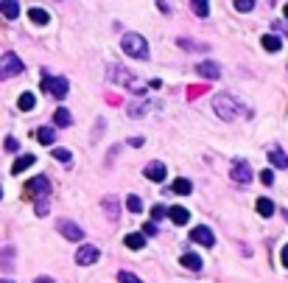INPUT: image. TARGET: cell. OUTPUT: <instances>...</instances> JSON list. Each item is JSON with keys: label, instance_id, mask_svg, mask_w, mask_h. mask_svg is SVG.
I'll return each instance as SVG.
<instances>
[{"label": "cell", "instance_id": "obj_1", "mask_svg": "<svg viewBox=\"0 0 288 283\" xmlns=\"http://www.w3.org/2000/svg\"><path fill=\"white\" fill-rule=\"evenodd\" d=\"M106 78H109L112 84L132 87L134 92H143V90H146V84H143V82H134V76L126 70V68H120V64H109V68H106Z\"/></svg>", "mask_w": 288, "mask_h": 283}, {"label": "cell", "instance_id": "obj_2", "mask_svg": "<svg viewBox=\"0 0 288 283\" xmlns=\"http://www.w3.org/2000/svg\"><path fill=\"white\" fill-rule=\"evenodd\" d=\"M213 110H216L218 118H224V120H235V118H238V112H241L238 101L232 98V96H227V92L216 96V101H213Z\"/></svg>", "mask_w": 288, "mask_h": 283}, {"label": "cell", "instance_id": "obj_3", "mask_svg": "<svg viewBox=\"0 0 288 283\" xmlns=\"http://www.w3.org/2000/svg\"><path fill=\"white\" fill-rule=\"evenodd\" d=\"M120 48L126 50L129 56H134V59H146L148 56V42L143 40L140 34H126L123 40H120Z\"/></svg>", "mask_w": 288, "mask_h": 283}, {"label": "cell", "instance_id": "obj_4", "mask_svg": "<svg viewBox=\"0 0 288 283\" xmlns=\"http://www.w3.org/2000/svg\"><path fill=\"white\" fill-rule=\"evenodd\" d=\"M25 194H28L31 199H36V205H42V202H48V196H50V182H48V177H34V180H28L25 182Z\"/></svg>", "mask_w": 288, "mask_h": 283}, {"label": "cell", "instance_id": "obj_5", "mask_svg": "<svg viewBox=\"0 0 288 283\" xmlns=\"http://www.w3.org/2000/svg\"><path fill=\"white\" fill-rule=\"evenodd\" d=\"M42 90L62 101L64 96H67V90H70V84H67V78H62V76H48V78H42Z\"/></svg>", "mask_w": 288, "mask_h": 283}, {"label": "cell", "instance_id": "obj_6", "mask_svg": "<svg viewBox=\"0 0 288 283\" xmlns=\"http://www.w3.org/2000/svg\"><path fill=\"white\" fill-rule=\"evenodd\" d=\"M22 73V59L17 54H3L0 56V78H11Z\"/></svg>", "mask_w": 288, "mask_h": 283}, {"label": "cell", "instance_id": "obj_7", "mask_svg": "<svg viewBox=\"0 0 288 283\" xmlns=\"http://www.w3.org/2000/svg\"><path fill=\"white\" fill-rule=\"evenodd\" d=\"M98 247H92V244H84V247L76 252V264L78 266H90V264H95L98 261Z\"/></svg>", "mask_w": 288, "mask_h": 283}, {"label": "cell", "instance_id": "obj_8", "mask_svg": "<svg viewBox=\"0 0 288 283\" xmlns=\"http://www.w3.org/2000/svg\"><path fill=\"white\" fill-rule=\"evenodd\" d=\"M56 230H59V233H62L67 241H81V238H84V230H81L78 224H73V222H64V219H62V222L56 224Z\"/></svg>", "mask_w": 288, "mask_h": 283}, {"label": "cell", "instance_id": "obj_9", "mask_svg": "<svg viewBox=\"0 0 288 283\" xmlns=\"http://www.w3.org/2000/svg\"><path fill=\"white\" fill-rule=\"evenodd\" d=\"M190 238H193V241H199L202 247H213V244H216V236H213V230H210V227H204V224L193 227Z\"/></svg>", "mask_w": 288, "mask_h": 283}, {"label": "cell", "instance_id": "obj_10", "mask_svg": "<svg viewBox=\"0 0 288 283\" xmlns=\"http://www.w3.org/2000/svg\"><path fill=\"white\" fill-rule=\"evenodd\" d=\"M232 180L241 185H246L249 180H252V171H249V163H244V160H235L232 163Z\"/></svg>", "mask_w": 288, "mask_h": 283}, {"label": "cell", "instance_id": "obj_11", "mask_svg": "<svg viewBox=\"0 0 288 283\" xmlns=\"http://www.w3.org/2000/svg\"><path fill=\"white\" fill-rule=\"evenodd\" d=\"M196 73L202 78H218V76H221V68H218L216 62H210V59H204V62L196 64Z\"/></svg>", "mask_w": 288, "mask_h": 283}, {"label": "cell", "instance_id": "obj_12", "mask_svg": "<svg viewBox=\"0 0 288 283\" xmlns=\"http://www.w3.org/2000/svg\"><path fill=\"white\" fill-rule=\"evenodd\" d=\"M143 174H146V177L151 180V182H162V180H165V174H168V171H165V166H162V163H148V166H146V171H143Z\"/></svg>", "mask_w": 288, "mask_h": 283}, {"label": "cell", "instance_id": "obj_13", "mask_svg": "<svg viewBox=\"0 0 288 283\" xmlns=\"http://www.w3.org/2000/svg\"><path fill=\"white\" fill-rule=\"evenodd\" d=\"M34 163H36V157H34V154H20V157L14 160V166H11V174H22V171L31 168Z\"/></svg>", "mask_w": 288, "mask_h": 283}, {"label": "cell", "instance_id": "obj_14", "mask_svg": "<svg viewBox=\"0 0 288 283\" xmlns=\"http://www.w3.org/2000/svg\"><path fill=\"white\" fill-rule=\"evenodd\" d=\"M0 14L8 17V20H14V17L20 14V3H14V0H3V3H0Z\"/></svg>", "mask_w": 288, "mask_h": 283}, {"label": "cell", "instance_id": "obj_15", "mask_svg": "<svg viewBox=\"0 0 288 283\" xmlns=\"http://www.w3.org/2000/svg\"><path fill=\"white\" fill-rule=\"evenodd\" d=\"M36 140L42 143V146H53V140H56V132L50 126H39L36 129Z\"/></svg>", "mask_w": 288, "mask_h": 283}, {"label": "cell", "instance_id": "obj_16", "mask_svg": "<svg viewBox=\"0 0 288 283\" xmlns=\"http://www.w3.org/2000/svg\"><path fill=\"white\" fill-rule=\"evenodd\" d=\"M263 48H266L269 54H277V50L283 48V40L277 34H263Z\"/></svg>", "mask_w": 288, "mask_h": 283}, {"label": "cell", "instance_id": "obj_17", "mask_svg": "<svg viewBox=\"0 0 288 283\" xmlns=\"http://www.w3.org/2000/svg\"><path fill=\"white\" fill-rule=\"evenodd\" d=\"M269 163L277 166V168H288V154H286V152H280V149H272V152H269Z\"/></svg>", "mask_w": 288, "mask_h": 283}, {"label": "cell", "instance_id": "obj_18", "mask_svg": "<svg viewBox=\"0 0 288 283\" xmlns=\"http://www.w3.org/2000/svg\"><path fill=\"white\" fill-rule=\"evenodd\" d=\"M123 244H126L129 250H143L146 247V236L143 233H129L126 238H123Z\"/></svg>", "mask_w": 288, "mask_h": 283}, {"label": "cell", "instance_id": "obj_19", "mask_svg": "<svg viewBox=\"0 0 288 283\" xmlns=\"http://www.w3.org/2000/svg\"><path fill=\"white\" fill-rule=\"evenodd\" d=\"M255 208H258V213L263 216V219L274 216V202H272V199H266V196H260V199H258V205H255Z\"/></svg>", "mask_w": 288, "mask_h": 283}, {"label": "cell", "instance_id": "obj_20", "mask_svg": "<svg viewBox=\"0 0 288 283\" xmlns=\"http://www.w3.org/2000/svg\"><path fill=\"white\" fill-rule=\"evenodd\" d=\"M179 264H182L185 269H202V258H199V255H193V252H185L182 258H179Z\"/></svg>", "mask_w": 288, "mask_h": 283}, {"label": "cell", "instance_id": "obj_21", "mask_svg": "<svg viewBox=\"0 0 288 283\" xmlns=\"http://www.w3.org/2000/svg\"><path fill=\"white\" fill-rule=\"evenodd\" d=\"M190 191H193L190 180H174V185H171V194H179V196H188Z\"/></svg>", "mask_w": 288, "mask_h": 283}, {"label": "cell", "instance_id": "obj_22", "mask_svg": "<svg viewBox=\"0 0 288 283\" xmlns=\"http://www.w3.org/2000/svg\"><path fill=\"white\" fill-rule=\"evenodd\" d=\"M168 216H171V222H174V224H188V219H190V213L185 210V208H171Z\"/></svg>", "mask_w": 288, "mask_h": 283}, {"label": "cell", "instance_id": "obj_23", "mask_svg": "<svg viewBox=\"0 0 288 283\" xmlns=\"http://www.w3.org/2000/svg\"><path fill=\"white\" fill-rule=\"evenodd\" d=\"M53 120H56V126H70L73 124V115L64 110V106H59L56 112H53Z\"/></svg>", "mask_w": 288, "mask_h": 283}, {"label": "cell", "instance_id": "obj_24", "mask_svg": "<svg viewBox=\"0 0 288 283\" xmlns=\"http://www.w3.org/2000/svg\"><path fill=\"white\" fill-rule=\"evenodd\" d=\"M36 98H34V92H22L20 98H17V106H20L22 112H28V110H34Z\"/></svg>", "mask_w": 288, "mask_h": 283}, {"label": "cell", "instance_id": "obj_25", "mask_svg": "<svg viewBox=\"0 0 288 283\" xmlns=\"http://www.w3.org/2000/svg\"><path fill=\"white\" fill-rule=\"evenodd\" d=\"M28 17L36 22V26H45V22L50 20V17H48V12H45V8H39V6H36V8H31V12H28Z\"/></svg>", "mask_w": 288, "mask_h": 283}, {"label": "cell", "instance_id": "obj_26", "mask_svg": "<svg viewBox=\"0 0 288 283\" xmlns=\"http://www.w3.org/2000/svg\"><path fill=\"white\" fill-rule=\"evenodd\" d=\"M104 210L109 213V219H112V222H118L120 213H118V202H115V196H106L104 199Z\"/></svg>", "mask_w": 288, "mask_h": 283}, {"label": "cell", "instance_id": "obj_27", "mask_svg": "<svg viewBox=\"0 0 288 283\" xmlns=\"http://www.w3.org/2000/svg\"><path fill=\"white\" fill-rule=\"evenodd\" d=\"M148 110H151V101H140V104L129 106V115H132V118H140V115L148 112Z\"/></svg>", "mask_w": 288, "mask_h": 283}, {"label": "cell", "instance_id": "obj_28", "mask_svg": "<svg viewBox=\"0 0 288 283\" xmlns=\"http://www.w3.org/2000/svg\"><path fill=\"white\" fill-rule=\"evenodd\" d=\"M190 8H193L199 17H207V14H210V3H204V0H193V3H190Z\"/></svg>", "mask_w": 288, "mask_h": 283}, {"label": "cell", "instance_id": "obj_29", "mask_svg": "<svg viewBox=\"0 0 288 283\" xmlns=\"http://www.w3.org/2000/svg\"><path fill=\"white\" fill-rule=\"evenodd\" d=\"M126 208H129V213H140V210H143V202H140V196H134V194H129V196H126Z\"/></svg>", "mask_w": 288, "mask_h": 283}, {"label": "cell", "instance_id": "obj_30", "mask_svg": "<svg viewBox=\"0 0 288 283\" xmlns=\"http://www.w3.org/2000/svg\"><path fill=\"white\" fill-rule=\"evenodd\" d=\"M235 8H238V12H252L255 0H235Z\"/></svg>", "mask_w": 288, "mask_h": 283}, {"label": "cell", "instance_id": "obj_31", "mask_svg": "<svg viewBox=\"0 0 288 283\" xmlns=\"http://www.w3.org/2000/svg\"><path fill=\"white\" fill-rule=\"evenodd\" d=\"M53 157H56L59 163H67V160H70V152L67 149H53Z\"/></svg>", "mask_w": 288, "mask_h": 283}, {"label": "cell", "instance_id": "obj_32", "mask_svg": "<svg viewBox=\"0 0 288 283\" xmlns=\"http://www.w3.org/2000/svg\"><path fill=\"white\" fill-rule=\"evenodd\" d=\"M3 146H6V152H17V149H20V143H17V138H11V134L6 138V143H3Z\"/></svg>", "mask_w": 288, "mask_h": 283}, {"label": "cell", "instance_id": "obj_33", "mask_svg": "<svg viewBox=\"0 0 288 283\" xmlns=\"http://www.w3.org/2000/svg\"><path fill=\"white\" fill-rule=\"evenodd\" d=\"M140 233H143V236H157V224H154V222H146Z\"/></svg>", "mask_w": 288, "mask_h": 283}, {"label": "cell", "instance_id": "obj_34", "mask_svg": "<svg viewBox=\"0 0 288 283\" xmlns=\"http://www.w3.org/2000/svg\"><path fill=\"white\" fill-rule=\"evenodd\" d=\"M260 180H263V185H272L274 182V174L269 168H263V171H260Z\"/></svg>", "mask_w": 288, "mask_h": 283}, {"label": "cell", "instance_id": "obj_35", "mask_svg": "<svg viewBox=\"0 0 288 283\" xmlns=\"http://www.w3.org/2000/svg\"><path fill=\"white\" fill-rule=\"evenodd\" d=\"M165 213H168V210H165L162 205H154V208H151V216H154V219H162Z\"/></svg>", "mask_w": 288, "mask_h": 283}, {"label": "cell", "instance_id": "obj_36", "mask_svg": "<svg viewBox=\"0 0 288 283\" xmlns=\"http://www.w3.org/2000/svg\"><path fill=\"white\" fill-rule=\"evenodd\" d=\"M280 264H283V266L288 269V244H286V247L280 250Z\"/></svg>", "mask_w": 288, "mask_h": 283}, {"label": "cell", "instance_id": "obj_37", "mask_svg": "<svg viewBox=\"0 0 288 283\" xmlns=\"http://www.w3.org/2000/svg\"><path fill=\"white\" fill-rule=\"evenodd\" d=\"M129 146H134V149H140V146H143V138H132V140H129Z\"/></svg>", "mask_w": 288, "mask_h": 283}, {"label": "cell", "instance_id": "obj_38", "mask_svg": "<svg viewBox=\"0 0 288 283\" xmlns=\"http://www.w3.org/2000/svg\"><path fill=\"white\" fill-rule=\"evenodd\" d=\"M34 283H53V280H50V278H36Z\"/></svg>", "mask_w": 288, "mask_h": 283}, {"label": "cell", "instance_id": "obj_39", "mask_svg": "<svg viewBox=\"0 0 288 283\" xmlns=\"http://www.w3.org/2000/svg\"><path fill=\"white\" fill-rule=\"evenodd\" d=\"M0 283H14V280H0Z\"/></svg>", "mask_w": 288, "mask_h": 283}, {"label": "cell", "instance_id": "obj_40", "mask_svg": "<svg viewBox=\"0 0 288 283\" xmlns=\"http://www.w3.org/2000/svg\"><path fill=\"white\" fill-rule=\"evenodd\" d=\"M286 17H288V3H286Z\"/></svg>", "mask_w": 288, "mask_h": 283}, {"label": "cell", "instance_id": "obj_41", "mask_svg": "<svg viewBox=\"0 0 288 283\" xmlns=\"http://www.w3.org/2000/svg\"><path fill=\"white\" fill-rule=\"evenodd\" d=\"M0 199H3V188H0Z\"/></svg>", "mask_w": 288, "mask_h": 283}, {"label": "cell", "instance_id": "obj_42", "mask_svg": "<svg viewBox=\"0 0 288 283\" xmlns=\"http://www.w3.org/2000/svg\"><path fill=\"white\" fill-rule=\"evenodd\" d=\"M286 222H288V213H286Z\"/></svg>", "mask_w": 288, "mask_h": 283}]
</instances>
